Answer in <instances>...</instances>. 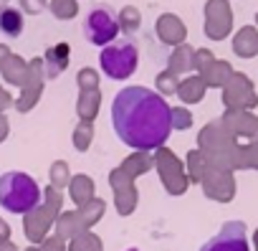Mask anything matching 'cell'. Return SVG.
Listing matches in <instances>:
<instances>
[{
    "label": "cell",
    "mask_w": 258,
    "mask_h": 251,
    "mask_svg": "<svg viewBox=\"0 0 258 251\" xmlns=\"http://www.w3.org/2000/svg\"><path fill=\"white\" fill-rule=\"evenodd\" d=\"M111 124L124 145L135 150H155L170 137L172 109L147 86H124L114 96Z\"/></svg>",
    "instance_id": "cell-1"
},
{
    "label": "cell",
    "mask_w": 258,
    "mask_h": 251,
    "mask_svg": "<svg viewBox=\"0 0 258 251\" xmlns=\"http://www.w3.org/2000/svg\"><path fill=\"white\" fill-rule=\"evenodd\" d=\"M41 200L38 183L26 173H6L0 175V206L11 213H28Z\"/></svg>",
    "instance_id": "cell-2"
},
{
    "label": "cell",
    "mask_w": 258,
    "mask_h": 251,
    "mask_svg": "<svg viewBox=\"0 0 258 251\" xmlns=\"http://www.w3.org/2000/svg\"><path fill=\"white\" fill-rule=\"evenodd\" d=\"M101 69L111 79H126L137 69V46L129 41H119L101 48Z\"/></svg>",
    "instance_id": "cell-3"
},
{
    "label": "cell",
    "mask_w": 258,
    "mask_h": 251,
    "mask_svg": "<svg viewBox=\"0 0 258 251\" xmlns=\"http://www.w3.org/2000/svg\"><path fill=\"white\" fill-rule=\"evenodd\" d=\"M119 33V18L109 6H96L84 18V36L94 46H106Z\"/></svg>",
    "instance_id": "cell-4"
},
{
    "label": "cell",
    "mask_w": 258,
    "mask_h": 251,
    "mask_svg": "<svg viewBox=\"0 0 258 251\" xmlns=\"http://www.w3.org/2000/svg\"><path fill=\"white\" fill-rule=\"evenodd\" d=\"M200 251H250L248 246V236H245V226L240 221H228L223 223V228L208 238Z\"/></svg>",
    "instance_id": "cell-5"
},
{
    "label": "cell",
    "mask_w": 258,
    "mask_h": 251,
    "mask_svg": "<svg viewBox=\"0 0 258 251\" xmlns=\"http://www.w3.org/2000/svg\"><path fill=\"white\" fill-rule=\"evenodd\" d=\"M0 31L6 36H18L23 31V16L16 8H3L0 11Z\"/></svg>",
    "instance_id": "cell-6"
},
{
    "label": "cell",
    "mask_w": 258,
    "mask_h": 251,
    "mask_svg": "<svg viewBox=\"0 0 258 251\" xmlns=\"http://www.w3.org/2000/svg\"><path fill=\"white\" fill-rule=\"evenodd\" d=\"M126 251H140V248H126Z\"/></svg>",
    "instance_id": "cell-7"
}]
</instances>
